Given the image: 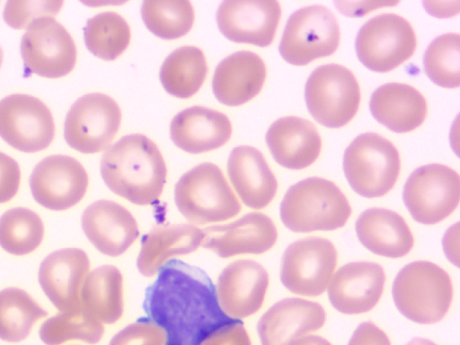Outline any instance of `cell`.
<instances>
[{
	"instance_id": "cell-6",
	"label": "cell",
	"mask_w": 460,
	"mask_h": 345,
	"mask_svg": "<svg viewBox=\"0 0 460 345\" xmlns=\"http://www.w3.org/2000/svg\"><path fill=\"white\" fill-rule=\"evenodd\" d=\"M343 170L352 190L365 198L387 194L397 181L401 159L397 148L383 136L367 132L346 148Z\"/></svg>"
},
{
	"instance_id": "cell-43",
	"label": "cell",
	"mask_w": 460,
	"mask_h": 345,
	"mask_svg": "<svg viewBox=\"0 0 460 345\" xmlns=\"http://www.w3.org/2000/svg\"><path fill=\"white\" fill-rule=\"evenodd\" d=\"M335 5L344 15L362 16L364 13L383 6L395 5L397 3L389 2H340L335 1Z\"/></svg>"
},
{
	"instance_id": "cell-45",
	"label": "cell",
	"mask_w": 460,
	"mask_h": 345,
	"mask_svg": "<svg viewBox=\"0 0 460 345\" xmlns=\"http://www.w3.org/2000/svg\"><path fill=\"white\" fill-rule=\"evenodd\" d=\"M459 1L456 2H423L425 9L433 16L445 18L456 15L459 12Z\"/></svg>"
},
{
	"instance_id": "cell-26",
	"label": "cell",
	"mask_w": 460,
	"mask_h": 345,
	"mask_svg": "<svg viewBox=\"0 0 460 345\" xmlns=\"http://www.w3.org/2000/svg\"><path fill=\"white\" fill-rule=\"evenodd\" d=\"M227 173L234 189L247 207L264 208L275 198L277 179L257 148L250 146L234 148L228 157Z\"/></svg>"
},
{
	"instance_id": "cell-36",
	"label": "cell",
	"mask_w": 460,
	"mask_h": 345,
	"mask_svg": "<svg viewBox=\"0 0 460 345\" xmlns=\"http://www.w3.org/2000/svg\"><path fill=\"white\" fill-rule=\"evenodd\" d=\"M104 333L102 323L83 307L48 319L40 329V337L47 345H60L77 340L89 344L98 343Z\"/></svg>"
},
{
	"instance_id": "cell-41",
	"label": "cell",
	"mask_w": 460,
	"mask_h": 345,
	"mask_svg": "<svg viewBox=\"0 0 460 345\" xmlns=\"http://www.w3.org/2000/svg\"><path fill=\"white\" fill-rule=\"evenodd\" d=\"M201 345H252V342L243 322L234 320L210 333Z\"/></svg>"
},
{
	"instance_id": "cell-28",
	"label": "cell",
	"mask_w": 460,
	"mask_h": 345,
	"mask_svg": "<svg viewBox=\"0 0 460 345\" xmlns=\"http://www.w3.org/2000/svg\"><path fill=\"white\" fill-rule=\"evenodd\" d=\"M369 107L378 122L396 133L419 128L428 111L424 96L416 88L402 83L379 86L372 93Z\"/></svg>"
},
{
	"instance_id": "cell-31",
	"label": "cell",
	"mask_w": 460,
	"mask_h": 345,
	"mask_svg": "<svg viewBox=\"0 0 460 345\" xmlns=\"http://www.w3.org/2000/svg\"><path fill=\"white\" fill-rule=\"evenodd\" d=\"M207 74V60L202 50L184 46L165 58L160 69V80L167 93L185 99L200 89Z\"/></svg>"
},
{
	"instance_id": "cell-32",
	"label": "cell",
	"mask_w": 460,
	"mask_h": 345,
	"mask_svg": "<svg viewBox=\"0 0 460 345\" xmlns=\"http://www.w3.org/2000/svg\"><path fill=\"white\" fill-rule=\"evenodd\" d=\"M48 315L24 290L8 288L0 291V339L19 342L31 332L34 323Z\"/></svg>"
},
{
	"instance_id": "cell-18",
	"label": "cell",
	"mask_w": 460,
	"mask_h": 345,
	"mask_svg": "<svg viewBox=\"0 0 460 345\" xmlns=\"http://www.w3.org/2000/svg\"><path fill=\"white\" fill-rule=\"evenodd\" d=\"M385 283L383 267L372 261L349 262L341 267L328 285L332 305L345 314L373 309L381 298Z\"/></svg>"
},
{
	"instance_id": "cell-17",
	"label": "cell",
	"mask_w": 460,
	"mask_h": 345,
	"mask_svg": "<svg viewBox=\"0 0 460 345\" xmlns=\"http://www.w3.org/2000/svg\"><path fill=\"white\" fill-rule=\"evenodd\" d=\"M269 287L266 269L252 260H238L220 273L216 293L223 312L240 320L257 313L263 305Z\"/></svg>"
},
{
	"instance_id": "cell-19",
	"label": "cell",
	"mask_w": 460,
	"mask_h": 345,
	"mask_svg": "<svg viewBox=\"0 0 460 345\" xmlns=\"http://www.w3.org/2000/svg\"><path fill=\"white\" fill-rule=\"evenodd\" d=\"M201 246L221 258L240 254H261L271 249L278 239L277 227L267 215L252 212L236 221L205 229Z\"/></svg>"
},
{
	"instance_id": "cell-8",
	"label": "cell",
	"mask_w": 460,
	"mask_h": 345,
	"mask_svg": "<svg viewBox=\"0 0 460 345\" xmlns=\"http://www.w3.org/2000/svg\"><path fill=\"white\" fill-rule=\"evenodd\" d=\"M340 27L333 13L321 4L302 7L288 20L279 44L289 64L305 66L332 55L340 43Z\"/></svg>"
},
{
	"instance_id": "cell-20",
	"label": "cell",
	"mask_w": 460,
	"mask_h": 345,
	"mask_svg": "<svg viewBox=\"0 0 460 345\" xmlns=\"http://www.w3.org/2000/svg\"><path fill=\"white\" fill-rule=\"evenodd\" d=\"M90 270L84 251L65 248L49 254L39 270L42 290L60 312L82 307L81 291Z\"/></svg>"
},
{
	"instance_id": "cell-7",
	"label": "cell",
	"mask_w": 460,
	"mask_h": 345,
	"mask_svg": "<svg viewBox=\"0 0 460 345\" xmlns=\"http://www.w3.org/2000/svg\"><path fill=\"white\" fill-rule=\"evenodd\" d=\"M305 98L310 114L317 122L338 128L349 123L358 112L359 84L347 67L326 64L314 69L308 77Z\"/></svg>"
},
{
	"instance_id": "cell-12",
	"label": "cell",
	"mask_w": 460,
	"mask_h": 345,
	"mask_svg": "<svg viewBox=\"0 0 460 345\" xmlns=\"http://www.w3.org/2000/svg\"><path fill=\"white\" fill-rule=\"evenodd\" d=\"M120 121V108L111 97L101 93L84 94L74 102L66 114L65 140L81 153H98L111 143Z\"/></svg>"
},
{
	"instance_id": "cell-21",
	"label": "cell",
	"mask_w": 460,
	"mask_h": 345,
	"mask_svg": "<svg viewBox=\"0 0 460 345\" xmlns=\"http://www.w3.org/2000/svg\"><path fill=\"white\" fill-rule=\"evenodd\" d=\"M82 228L92 244L111 257L125 253L139 235L133 215L125 207L108 199L97 200L84 209Z\"/></svg>"
},
{
	"instance_id": "cell-37",
	"label": "cell",
	"mask_w": 460,
	"mask_h": 345,
	"mask_svg": "<svg viewBox=\"0 0 460 345\" xmlns=\"http://www.w3.org/2000/svg\"><path fill=\"white\" fill-rule=\"evenodd\" d=\"M423 66L429 78L438 86L459 87V34L449 32L434 39L424 53Z\"/></svg>"
},
{
	"instance_id": "cell-24",
	"label": "cell",
	"mask_w": 460,
	"mask_h": 345,
	"mask_svg": "<svg viewBox=\"0 0 460 345\" xmlns=\"http://www.w3.org/2000/svg\"><path fill=\"white\" fill-rule=\"evenodd\" d=\"M266 74L265 63L259 55L247 50L233 53L217 66L213 93L225 105H242L261 92Z\"/></svg>"
},
{
	"instance_id": "cell-44",
	"label": "cell",
	"mask_w": 460,
	"mask_h": 345,
	"mask_svg": "<svg viewBox=\"0 0 460 345\" xmlns=\"http://www.w3.org/2000/svg\"><path fill=\"white\" fill-rule=\"evenodd\" d=\"M443 249L448 261L459 267V224L450 226L443 237Z\"/></svg>"
},
{
	"instance_id": "cell-29",
	"label": "cell",
	"mask_w": 460,
	"mask_h": 345,
	"mask_svg": "<svg viewBox=\"0 0 460 345\" xmlns=\"http://www.w3.org/2000/svg\"><path fill=\"white\" fill-rule=\"evenodd\" d=\"M203 230L191 224L159 226L141 242L137 267L141 275L150 278L174 256L185 255L201 246Z\"/></svg>"
},
{
	"instance_id": "cell-16",
	"label": "cell",
	"mask_w": 460,
	"mask_h": 345,
	"mask_svg": "<svg viewBox=\"0 0 460 345\" xmlns=\"http://www.w3.org/2000/svg\"><path fill=\"white\" fill-rule=\"evenodd\" d=\"M281 16L275 0L223 1L217 12L221 33L237 43L267 47L274 40Z\"/></svg>"
},
{
	"instance_id": "cell-48",
	"label": "cell",
	"mask_w": 460,
	"mask_h": 345,
	"mask_svg": "<svg viewBox=\"0 0 460 345\" xmlns=\"http://www.w3.org/2000/svg\"><path fill=\"white\" fill-rule=\"evenodd\" d=\"M3 58H4V52H3V49L0 46V67H1V65H2V62H3Z\"/></svg>"
},
{
	"instance_id": "cell-46",
	"label": "cell",
	"mask_w": 460,
	"mask_h": 345,
	"mask_svg": "<svg viewBox=\"0 0 460 345\" xmlns=\"http://www.w3.org/2000/svg\"><path fill=\"white\" fill-rule=\"evenodd\" d=\"M288 345H332V343L321 336L308 335L295 339Z\"/></svg>"
},
{
	"instance_id": "cell-27",
	"label": "cell",
	"mask_w": 460,
	"mask_h": 345,
	"mask_svg": "<svg viewBox=\"0 0 460 345\" xmlns=\"http://www.w3.org/2000/svg\"><path fill=\"white\" fill-rule=\"evenodd\" d=\"M359 242L371 252L387 258H402L412 249L414 239L404 218L395 211L372 208L356 221Z\"/></svg>"
},
{
	"instance_id": "cell-4",
	"label": "cell",
	"mask_w": 460,
	"mask_h": 345,
	"mask_svg": "<svg viewBox=\"0 0 460 345\" xmlns=\"http://www.w3.org/2000/svg\"><path fill=\"white\" fill-rule=\"evenodd\" d=\"M453 284L448 273L438 265L417 261L404 266L393 283L395 306L407 319L431 324L441 321L453 300Z\"/></svg>"
},
{
	"instance_id": "cell-22",
	"label": "cell",
	"mask_w": 460,
	"mask_h": 345,
	"mask_svg": "<svg viewBox=\"0 0 460 345\" xmlns=\"http://www.w3.org/2000/svg\"><path fill=\"white\" fill-rule=\"evenodd\" d=\"M324 308L318 303L298 297L284 298L261 317L257 332L261 345H288L290 341L322 328Z\"/></svg>"
},
{
	"instance_id": "cell-30",
	"label": "cell",
	"mask_w": 460,
	"mask_h": 345,
	"mask_svg": "<svg viewBox=\"0 0 460 345\" xmlns=\"http://www.w3.org/2000/svg\"><path fill=\"white\" fill-rule=\"evenodd\" d=\"M81 305L102 323L119 321L124 310L120 270L112 265H103L88 273L81 291Z\"/></svg>"
},
{
	"instance_id": "cell-38",
	"label": "cell",
	"mask_w": 460,
	"mask_h": 345,
	"mask_svg": "<svg viewBox=\"0 0 460 345\" xmlns=\"http://www.w3.org/2000/svg\"><path fill=\"white\" fill-rule=\"evenodd\" d=\"M63 4V1L10 0L4 5V19L13 29H25L36 19L53 18L60 11Z\"/></svg>"
},
{
	"instance_id": "cell-1",
	"label": "cell",
	"mask_w": 460,
	"mask_h": 345,
	"mask_svg": "<svg viewBox=\"0 0 460 345\" xmlns=\"http://www.w3.org/2000/svg\"><path fill=\"white\" fill-rule=\"evenodd\" d=\"M146 289L145 312L165 333V345H201L219 327L233 322L221 309L216 287L199 268L168 261Z\"/></svg>"
},
{
	"instance_id": "cell-33",
	"label": "cell",
	"mask_w": 460,
	"mask_h": 345,
	"mask_svg": "<svg viewBox=\"0 0 460 345\" xmlns=\"http://www.w3.org/2000/svg\"><path fill=\"white\" fill-rule=\"evenodd\" d=\"M84 36L85 45L92 54L104 60H114L128 48L130 29L119 13L102 12L87 21Z\"/></svg>"
},
{
	"instance_id": "cell-25",
	"label": "cell",
	"mask_w": 460,
	"mask_h": 345,
	"mask_svg": "<svg viewBox=\"0 0 460 345\" xmlns=\"http://www.w3.org/2000/svg\"><path fill=\"white\" fill-rule=\"evenodd\" d=\"M228 117L213 109L193 106L175 115L170 125V136L176 146L190 154L217 149L231 137Z\"/></svg>"
},
{
	"instance_id": "cell-47",
	"label": "cell",
	"mask_w": 460,
	"mask_h": 345,
	"mask_svg": "<svg viewBox=\"0 0 460 345\" xmlns=\"http://www.w3.org/2000/svg\"><path fill=\"white\" fill-rule=\"evenodd\" d=\"M406 345H437V344L428 339L414 338L411 341H409Z\"/></svg>"
},
{
	"instance_id": "cell-9",
	"label": "cell",
	"mask_w": 460,
	"mask_h": 345,
	"mask_svg": "<svg viewBox=\"0 0 460 345\" xmlns=\"http://www.w3.org/2000/svg\"><path fill=\"white\" fill-rule=\"evenodd\" d=\"M355 47L359 61L367 68L385 73L413 55L417 38L406 19L395 13H382L360 28Z\"/></svg>"
},
{
	"instance_id": "cell-3",
	"label": "cell",
	"mask_w": 460,
	"mask_h": 345,
	"mask_svg": "<svg viewBox=\"0 0 460 345\" xmlns=\"http://www.w3.org/2000/svg\"><path fill=\"white\" fill-rule=\"evenodd\" d=\"M279 214L284 226L295 233L332 231L346 225L351 207L335 183L310 177L288 190Z\"/></svg>"
},
{
	"instance_id": "cell-11",
	"label": "cell",
	"mask_w": 460,
	"mask_h": 345,
	"mask_svg": "<svg viewBox=\"0 0 460 345\" xmlns=\"http://www.w3.org/2000/svg\"><path fill=\"white\" fill-rule=\"evenodd\" d=\"M333 243L323 237H306L292 243L285 250L280 280L291 293L317 296L331 281L337 264Z\"/></svg>"
},
{
	"instance_id": "cell-39",
	"label": "cell",
	"mask_w": 460,
	"mask_h": 345,
	"mask_svg": "<svg viewBox=\"0 0 460 345\" xmlns=\"http://www.w3.org/2000/svg\"><path fill=\"white\" fill-rule=\"evenodd\" d=\"M164 332L149 318L128 324L111 340L109 345H165Z\"/></svg>"
},
{
	"instance_id": "cell-42",
	"label": "cell",
	"mask_w": 460,
	"mask_h": 345,
	"mask_svg": "<svg viewBox=\"0 0 460 345\" xmlns=\"http://www.w3.org/2000/svg\"><path fill=\"white\" fill-rule=\"evenodd\" d=\"M348 345H391L386 333L371 322L360 323Z\"/></svg>"
},
{
	"instance_id": "cell-35",
	"label": "cell",
	"mask_w": 460,
	"mask_h": 345,
	"mask_svg": "<svg viewBox=\"0 0 460 345\" xmlns=\"http://www.w3.org/2000/svg\"><path fill=\"white\" fill-rule=\"evenodd\" d=\"M141 16L147 29L164 40L187 34L195 18L192 4L187 0L144 1Z\"/></svg>"
},
{
	"instance_id": "cell-15",
	"label": "cell",
	"mask_w": 460,
	"mask_h": 345,
	"mask_svg": "<svg viewBox=\"0 0 460 345\" xmlns=\"http://www.w3.org/2000/svg\"><path fill=\"white\" fill-rule=\"evenodd\" d=\"M89 183L84 167L75 158L52 155L34 167L30 187L34 199L51 210L68 209L82 200Z\"/></svg>"
},
{
	"instance_id": "cell-40",
	"label": "cell",
	"mask_w": 460,
	"mask_h": 345,
	"mask_svg": "<svg viewBox=\"0 0 460 345\" xmlns=\"http://www.w3.org/2000/svg\"><path fill=\"white\" fill-rule=\"evenodd\" d=\"M20 181L21 170L18 163L0 152V203H5L16 195Z\"/></svg>"
},
{
	"instance_id": "cell-13",
	"label": "cell",
	"mask_w": 460,
	"mask_h": 345,
	"mask_svg": "<svg viewBox=\"0 0 460 345\" xmlns=\"http://www.w3.org/2000/svg\"><path fill=\"white\" fill-rule=\"evenodd\" d=\"M25 69L47 78L70 73L76 62V46L67 30L52 17L33 21L21 41Z\"/></svg>"
},
{
	"instance_id": "cell-10",
	"label": "cell",
	"mask_w": 460,
	"mask_h": 345,
	"mask_svg": "<svg viewBox=\"0 0 460 345\" xmlns=\"http://www.w3.org/2000/svg\"><path fill=\"white\" fill-rule=\"evenodd\" d=\"M402 199L415 221L423 225L438 224L459 204L460 177L444 164L420 166L406 181Z\"/></svg>"
},
{
	"instance_id": "cell-5",
	"label": "cell",
	"mask_w": 460,
	"mask_h": 345,
	"mask_svg": "<svg viewBox=\"0 0 460 345\" xmlns=\"http://www.w3.org/2000/svg\"><path fill=\"white\" fill-rule=\"evenodd\" d=\"M174 201L180 213L196 225L229 220L242 208L223 172L212 163H202L179 179Z\"/></svg>"
},
{
	"instance_id": "cell-14",
	"label": "cell",
	"mask_w": 460,
	"mask_h": 345,
	"mask_svg": "<svg viewBox=\"0 0 460 345\" xmlns=\"http://www.w3.org/2000/svg\"><path fill=\"white\" fill-rule=\"evenodd\" d=\"M0 137L12 147L25 153L47 148L55 137V122L49 108L39 98L25 93L3 98Z\"/></svg>"
},
{
	"instance_id": "cell-23",
	"label": "cell",
	"mask_w": 460,
	"mask_h": 345,
	"mask_svg": "<svg viewBox=\"0 0 460 345\" xmlns=\"http://www.w3.org/2000/svg\"><path fill=\"white\" fill-rule=\"evenodd\" d=\"M266 142L275 161L291 170L314 164L322 149V139L314 125L296 116L274 121L267 131Z\"/></svg>"
},
{
	"instance_id": "cell-2",
	"label": "cell",
	"mask_w": 460,
	"mask_h": 345,
	"mask_svg": "<svg viewBox=\"0 0 460 345\" xmlns=\"http://www.w3.org/2000/svg\"><path fill=\"white\" fill-rule=\"evenodd\" d=\"M101 174L113 193L146 206L162 195L167 169L155 142L142 134H132L106 149L101 159Z\"/></svg>"
},
{
	"instance_id": "cell-34",
	"label": "cell",
	"mask_w": 460,
	"mask_h": 345,
	"mask_svg": "<svg viewBox=\"0 0 460 345\" xmlns=\"http://www.w3.org/2000/svg\"><path fill=\"white\" fill-rule=\"evenodd\" d=\"M43 236L41 218L29 208H11L0 217V246L11 254L21 256L33 252Z\"/></svg>"
}]
</instances>
